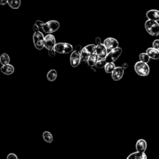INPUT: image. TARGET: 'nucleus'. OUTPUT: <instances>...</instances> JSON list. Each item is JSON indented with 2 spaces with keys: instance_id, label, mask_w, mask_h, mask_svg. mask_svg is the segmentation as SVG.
I'll return each instance as SVG.
<instances>
[{
  "instance_id": "obj_1",
  "label": "nucleus",
  "mask_w": 159,
  "mask_h": 159,
  "mask_svg": "<svg viewBox=\"0 0 159 159\" xmlns=\"http://www.w3.org/2000/svg\"><path fill=\"white\" fill-rule=\"evenodd\" d=\"M145 29L152 36H158L159 35V23L157 21L150 19L147 20L145 22Z\"/></svg>"
},
{
  "instance_id": "obj_2",
  "label": "nucleus",
  "mask_w": 159,
  "mask_h": 159,
  "mask_svg": "<svg viewBox=\"0 0 159 159\" xmlns=\"http://www.w3.org/2000/svg\"><path fill=\"white\" fill-rule=\"evenodd\" d=\"M135 71L141 76H147L150 73V67L147 63L139 61L134 65Z\"/></svg>"
},
{
  "instance_id": "obj_3",
  "label": "nucleus",
  "mask_w": 159,
  "mask_h": 159,
  "mask_svg": "<svg viewBox=\"0 0 159 159\" xmlns=\"http://www.w3.org/2000/svg\"><path fill=\"white\" fill-rule=\"evenodd\" d=\"M60 27V23L55 20H52L45 23L42 30L47 34H52L57 31Z\"/></svg>"
},
{
  "instance_id": "obj_4",
  "label": "nucleus",
  "mask_w": 159,
  "mask_h": 159,
  "mask_svg": "<svg viewBox=\"0 0 159 159\" xmlns=\"http://www.w3.org/2000/svg\"><path fill=\"white\" fill-rule=\"evenodd\" d=\"M44 38L45 37L41 32L39 31L37 32H34L33 35V42L35 47L37 50H40L44 47Z\"/></svg>"
},
{
  "instance_id": "obj_5",
  "label": "nucleus",
  "mask_w": 159,
  "mask_h": 159,
  "mask_svg": "<svg viewBox=\"0 0 159 159\" xmlns=\"http://www.w3.org/2000/svg\"><path fill=\"white\" fill-rule=\"evenodd\" d=\"M54 49L59 53H68L73 52V46L68 43L61 42L56 43Z\"/></svg>"
},
{
  "instance_id": "obj_6",
  "label": "nucleus",
  "mask_w": 159,
  "mask_h": 159,
  "mask_svg": "<svg viewBox=\"0 0 159 159\" xmlns=\"http://www.w3.org/2000/svg\"><path fill=\"white\" fill-rule=\"evenodd\" d=\"M122 52V50L120 47H117L113 50H111L107 55L105 60L107 62H114L120 56Z\"/></svg>"
},
{
  "instance_id": "obj_7",
  "label": "nucleus",
  "mask_w": 159,
  "mask_h": 159,
  "mask_svg": "<svg viewBox=\"0 0 159 159\" xmlns=\"http://www.w3.org/2000/svg\"><path fill=\"white\" fill-rule=\"evenodd\" d=\"M43 45L44 47L48 50L54 48L55 45H56V40L54 35L51 34H48V35H47L44 38Z\"/></svg>"
},
{
  "instance_id": "obj_8",
  "label": "nucleus",
  "mask_w": 159,
  "mask_h": 159,
  "mask_svg": "<svg viewBox=\"0 0 159 159\" xmlns=\"http://www.w3.org/2000/svg\"><path fill=\"white\" fill-rule=\"evenodd\" d=\"M103 44L107 48V50H113L119 47L118 41L112 37H108L104 40Z\"/></svg>"
},
{
  "instance_id": "obj_9",
  "label": "nucleus",
  "mask_w": 159,
  "mask_h": 159,
  "mask_svg": "<svg viewBox=\"0 0 159 159\" xmlns=\"http://www.w3.org/2000/svg\"><path fill=\"white\" fill-rule=\"evenodd\" d=\"M95 53L98 55L99 58H101V59L105 58L108 53L107 49L103 43L96 45Z\"/></svg>"
},
{
  "instance_id": "obj_10",
  "label": "nucleus",
  "mask_w": 159,
  "mask_h": 159,
  "mask_svg": "<svg viewBox=\"0 0 159 159\" xmlns=\"http://www.w3.org/2000/svg\"><path fill=\"white\" fill-rule=\"evenodd\" d=\"M81 60L80 53L77 51H73L70 55V63L73 67H76L79 65Z\"/></svg>"
},
{
  "instance_id": "obj_11",
  "label": "nucleus",
  "mask_w": 159,
  "mask_h": 159,
  "mask_svg": "<svg viewBox=\"0 0 159 159\" xmlns=\"http://www.w3.org/2000/svg\"><path fill=\"white\" fill-rule=\"evenodd\" d=\"M124 69L122 66H117L112 73V78L114 81H119L120 80L124 75Z\"/></svg>"
},
{
  "instance_id": "obj_12",
  "label": "nucleus",
  "mask_w": 159,
  "mask_h": 159,
  "mask_svg": "<svg viewBox=\"0 0 159 159\" xmlns=\"http://www.w3.org/2000/svg\"><path fill=\"white\" fill-rule=\"evenodd\" d=\"M146 17L148 19L155 21H159V11L157 9H150L146 12Z\"/></svg>"
},
{
  "instance_id": "obj_13",
  "label": "nucleus",
  "mask_w": 159,
  "mask_h": 159,
  "mask_svg": "<svg viewBox=\"0 0 159 159\" xmlns=\"http://www.w3.org/2000/svg\"><path fill=\"white\" fill-rule=\"evenodd\" d=\"M135 148L137 152H145L147 148V142L144 139H139L135 144Z\"/></svg>"
},
{
  "instance_id": "obj_14",
  "label": "nucleus",
  "mask_w": 159,
  "mask_h": 159,
  "mask_svg": "<svg viewBox=\"0 0 159 159\" xmlns=\"http://www.w3.org/2000/svg\"><path fill=\"white\" fill-rule=\"evenodd\" d=\"M146 53L148 55L150 58L153 60L159 59V50L153 47H149L147 49Z\"/></svg>"
},
{
  "instance_id": "obj_15",
  "label": "nucleus",
  "mask_w": 159,
  "mask_h": 159,
  "mask_svg": "<svg viewBox=\"0 0 159 159\" xmlns=\"http://www.w3.org/2000/svg\"><path fill=\"white\" fill-rule=\"evenodd\" d=\"M127 159H147V155L145 152H135L130 154Z\"/></svg>"
},
{
  "instance_id": "obj_16",
  "label": "nucleus",
  "mask_w": 159,
  "mask_h": 159,
  "mask_svg": "<svg viewBox=\"0 0 159 159\" xmlns=\"http://www.w3.org/2000/svg\"><path fill=\"white\" fill-rule=\"evenodd\" d=\"M1 71L6 75H12L14 71V67L11 65L7 64L5 65H2L1 68Z\"/></svg>"
},
{
  "instance_id": "obj_17",
  "label": "nucleus",
  "mask_w": 159,
  "mask_h": 159,
  "mask_svg": "<svg viewBox=\"0 0 159 159\" xmlns=\"http://www.w3.org/2000/svg\"><path fill=\"white\" fill-rule=\"evenodd\" d=\"M99 60V57L98 56V55L96 53H92L89 55L88 59V64L89 66H93L96 65V62L98 61V60Z\"/></svg>"
},
{
  "instance_id": "obj_18",
  "label": "nucleus",
  "mask_w": 159,
  "mask_h": 159,
  "mask_svg": "<svg viewBox=\"0 0 159 159\" xmlns=\"http://www.w3.org/2000/svg\"><path fill=\"white\" fill-rule=\"evenodd\" d=\"M91 54L86 51V50L83 47L81 53H80V57H81V63H85L88 61V59Z\"/></svg>"
},
{
  "instance_id": "obj_19",
  "label": "nucleus",
  "mask_w": 159,
  "mask_h": 159,
  "mask_svg": "<svg viewBox=\"0 0 159 159\" xmlns=\"http://www.w3.org/2000/svg\"><path fill=\"white\" fill-rule=\"evenodd\" d=\"M8 5L14 9H18L21 4L20 0H8L7 1Z\"/></svg>"
},
{
  "instance_id": "obj_20",
  "label": "nucleus",
  "mask_w": 159,
  "mask_h": 159,
  "mask_svg": "<svg viewBox=\"0 0 159 159\" xmlns=\"http://www.w3.org/2000/svg\"><path fill=\"white\" fill-rule=\"evenodd\" d=\"M57 77V71L54 69L50 70L47 75V80L50 81H55L56 80Z\"/></svg>"
},
{
  "instance_id": "obj_21",
  "label": "nucleus",
  "mask_w": 159,
  "mask_h": 159,
  "mask_svg": "<svg viewBox=\"0 0 159 159\" xmlns=\"http://www.w3.org/2000/svg\"><path fill=\"white\" fill-rule=\"evenodd\" d=\"M10 60V57L6 53H2L0 57V63L2 65L9 64Z\"/></svg>"
},
{
  "instance_id": "obj_22",
  "label": "nucleus",
  "mask_w": 159,
  "mask_h": 159,
  "mask_svg": "<svg viewBox=\"0 0 159 159\" xmlns=\"http://www.w3.org/2000/svg\"><path fill=\"white\" fill-rule=\"evenodd\" d=\"M42 137L43 140L47 143H52L53 142V136L52 134L48 131H45L43 132Z\"/></svg>"
},
{
  "instance_id": "obj_23",
  "label": "nucleus",
  "mask_w": 159,
  "mask_h": 159,
  "mask_svg": "<svg viewBox=\"0 0 159 159\" xmlns=\"http://www.w3.org/2000/svg\"><path fill=\"white\" fill-rule=\"evenodd\" d=\"M115 68H116V65L113 62H107L106 65L104 66L105 71L107 73H112Z\"/></svg>"
},
{
  "instance_id": "obj_24",
  "label": "nucleus",
  "mask_w": 159,
  "mask_h": 159,
  "mask_svg": "<svg viewBox=\"0 0 159 159\" xmlns=\"http://www.w3.org/2000/svg\"><path fill=\"white\" fill-rule=\"evenodd\" d=\"M139 59H140V61L148 63L150 61V57L148 56V55L146 52L141 53L139 54Z\"/></svg>"
},
{
  "instance_id": "obj_25",
  "label": "nucleus",
  "mask_w": 159,
  "mask_h": 159,
  "mask_svg": "<svg viewBox=\"0 0 159 159\" xmlns=\"http://www.w3.org/2000/svg\"><path fill=\"white\" fill-rule=\"evenodd\" d=\"M107 63V61L106 60H105V58L104 59H101V58H99V60H98V61L96 62L95 66L96 68H103L105 66V65H106Z\"/></svg>"
},
{
  "instance_id": "obj_26",
  "label": "nucleus",
  "mask_w": 159,
  "mask_h": 159,
  "mask_svg": "<svg viewBox=\"0 0 159 159\" xmlns=\"http://www.w3.org/2000/svg\"><path fill=\"white\" fill-rule=\"evenodd\" d=\"M96 47V45H94V44H89V45L85 46L84 48L86 50V51L88 52L90 54H92V53H95Z\"/></svg>"
},
{
  "instance_id": "obj_27",
  "label": "nucleus",
  "mask_w": 159,
  "mask_h": 159,
  "mask_svg": "<svg viewBox=\"0 0 159 159\" xmlns=\"http://www.w3.org/2000/svg\"><path fill=\"white\" fill-rule=\"evenodd\" d=\"M152 47L157 50L159 49V39H156L153 42Z\"/></svg>"
},
{
  "instance_id": "obj_28",
  "label": "nucleus",
  "mask_w": 159,
  "mask_h": 159,
  "mask_svg": "<svg viewBox=\"0 0 159 159\" xmlns=\"http://www.w3.org/2000/svg\"><path fill=\"white\" fill-rule=\"evenodd\" d=\"M7 159H18V157L15 153H11L7 155Z\"/></svg>"
},
{
  "instance_id": "obj_29",
  "label": "nucleus",
  "mask_w": 159,
  "mask_h": 159,
  "mask_svg": "<svg viewBox=\"0 0 159 159\" xmlns=\"http://www.w3.org/2000/svg\"><path fill=\"white\" fill-rule=\"evenodd\" d=\"M39 28H43V25H44V24H45V23L43 22V21H42V20H37L36 22H35V23Z\"/></svg>"
},
{
  "instance_id": "obj_30",
  "label": "nucleus",
  "mask_w": 159,
  "mask_h": 159,
  "mask_svg": "<svg viewBox=\"0 0 159 159\" xmlns=\"http://www.w3.org/2000/svg\"><path fill=\"white\" fill-rule=\"evenodd\" d=\"M48 55L50 57H54L55 56V50L54 48H52L51 50H48Z\"/></svg>"
},
{
  "instance_id": "obj_31",
  "label": "nucleus",
  "mask_w": 159,
  "mask_h": 159,
  "mask_svg": "<svg viewBox=\"0 0 159 159\" xmlns=\"http://www.w3.org/2000/svg\"><path fill=\"white\" fill-rule=\"evenodd\" d=\"M82 49H83V48L81 47V45H80V44H78V45H76V51H77L78 52H79L80 53H81V50H82Z\"/></svg>"
},
{
  "instance_id": "obj_32",
  "label": "nucleus",
  "mask_w": 159,
  "mask_h": 159,
  "mask_svg": "<svg viewBox=\"0 0 159 159\" xmlns=\"http://www.w3.org/2000/svg\"><path fill=\"white\" fill-rule=\"evenodd\" d=\"M39 27L35 24H34V25H33V30H34V32H39Z\"/></svg>"
},
{
  "instance_id": "obj_33",
  "label": "nucleus",
  "mask_w": 159,
  "mask_h": 159,
  "mask_svg": "<svg viewBox=\"0 0 159 159\" xmlns=\"http://www.w3.org/2000/svg\"><path fill=\"white\" fill-rule=\"evenodd\" d=\"M95 42H96V45H99L100 43H101V38L99 37H97L95 39Z\"/></svg>"
},
{
  "instance_id": "obj_34",
  "label": "nucleus",
  "mask_w": 159,
  "mask_h": 159,
  "mask_svg": "<svg viewBox=\"0 0 159 159\" xmlns=\"http://www.w3.org/2000/svg\"><path fill=\"white\" fill-rule=\"evenodd\" d=\"M8 0H0V4L2 6H4L7 3Z\"/></svg>"
},
{
  "instance_id": "obj_35",
  "label": "nucleus",
  "mask_w": 159,
  "mask_h": 159,
  "mask_svg": "<svg viewBox=\"0 0 159 159\" xmlns=\"http://www.w3.org/2000/svg\"><path fill=\"white\" fill-rule=\"evenodd\" d=\"M122 68H124V69H126L127 67H128V64L127 63H123V65H122Z\"/></svg>"
},
{
  "instance_id": "obj_36",
  "label": "nucleus",
  "mask_w": 159,
  "mask_h": 159,
  "mask_svg": "<svg viewBox=\"0 0 159 159\" xmlns=\"http://www.w3.org/2000/svg\"><path fill=\"white\" fill-rule=\"evenodd\" d=\"M158 50H159V49H158Z\"/></svg>"
}]
</instances>
